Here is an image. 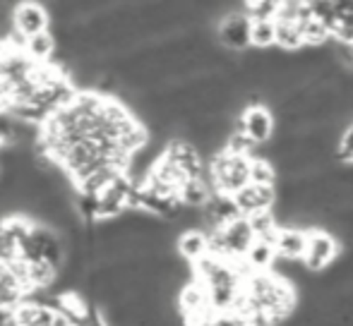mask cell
I'll list each match as a JSON object with an SVG mask.
<instances>
[{"mask_svg":"<svg viewBox=\"0 0 353 326\" xmlns=\"http://www.w3.org/2000/svg\"><path fill=\"white\" fill-rule=\"evenodd\" d=\"M298 27H301V32H303V41H305V46L322 48L332 39V29L327 27V24H322L320 19H315V17L303 19Z\"/></svg>","mask_w":353,"mask_h":326,"instance_id":"cell-16","label":"cell"},{"mask_svg":"<svg viewBox=\"0 0 353 326\" xmlns=\"http://www.w3.org/2000/svg\"><path fill=\"white\" fill-rule=\"evenodd\" d=\"M341 163H353V125H346V130L339 137V146H336Z\"/></svg>","mask_w":353,"mask_h":326,"instance_id":"cell-21","label":"cell"},{"mask_svg":"<svg viewBox=\"0 0 353 326\" xmlns=\"http://www.w3.org/2000/svg\"><path fill=\"white\" fill-rule=\"evenodd\" d=\"M212 195H214V187L207 177H190L181 187V192H178V199L188 209H205L207 202L212 199Z\"/></svg>","mask_w":353,"mask_h":326,"instance_id":"cell-11","label":"cell"},{"mask_svg":"<svg viewBox=\"0 0 353 326\" xmlns=\"http://www.w3.org/2000/svg\"><path fill=\"white\" fill-rule=\"evenodd\" d=\"M236 204L243 211V216L262 214V211H272L276 204V190L274 187H262V185H248L236 195Z\"/></svg>","mask_w":353,"mask_h":326,"instance_id":"cell-7","label":"cell"},{"mask_svg":"<svg viewBox=\"0 0 353 326\" xmlns=\"http://www.w3.org/2000/svg\"><path fill=\"white\" fill-rule=\"evenodd\" d=\"M250 29H252V19L245 12H228L226 17L219 24V43H221L226 51H236V53H245L250 43Z\"/></svg>","mask_w":353,"mask_h":326,"instance_id":"cell-4","label":"cell"},{"mask_svg":"<svg viewBox=\"0 0 353 326\" xmlns=\"http://www.w3.org/2000/svg\"><path fill=\"white\" fill-rule=\"evenodd\" d=\"M276 250L272 243H262V240H255V245L250 247V252L245 254V264L250 266L252 274H265V271H272L276 264Z\"/></svg>","mask_w":353,"mask_h":326,"instance_id":"cell-13","label":"cell"},{"mask_svg":"<svg viewBox=\"0 0 353 326\" xmlns=\"http://www.w3.org/2000/svg\"><path fill=\"white\" fill-rule=\"evenodd\" d=\"M276 257L283 261H303L307 252V230L293 228V226H281L279 235L274 240Z\"/></svg>","mask_w":353,"mask_h":326,"instance_id":"cell-8","label":"cell"},{"mask_svg":"<svg viewBox=\"0 0 353 326\" xmlns=\"http://www.w3.org/2000/svg\"><path fill=\"white\" fill-rule=\"evenodd\" d=\"M178 257L188 264H197L210 254V235L202 230H183L176 240Z\"/></svg>","mask_w":353,"mask_h":326,"instance_id":"cell-10","label":"cell"},{"mask_svg":"<svg viewBox=\"0 0 353 326\" xmlns=\"http://www.w3.org/2000/svg\"><path fill=\"white\" fill-rule=\"evenodd\" d=\"M250 43L257 51H270L276 46V22H252Z\"/></svg>","mask_w":353,"mask_h":326,"instance_id":"cell-19","label":"cell"},{"mask_svg":"<svg viewBox=\"0 0 353 326\" xmlns=\"http://www.w3.org/2000/svg\"><path fill=\"white\" fill-rule=\"evenodd\" d=\"M207 175H210L214 192L236 197L243 187L250 185V159H241V156L221 151L210 161Z\"/></svg>","mask_w":353,"mask_h":326,"instance_id":"cell-1","label":"cell"},{"mask_svg":"<svg viewBox=\"0 0 353 326\" xmlns=\"http://www.w3.org/2000/svg\"><path fill=\"white\" fill-rule=\"evenodd\" d=\"M171 163H176L188 177H207L205 175V163H202V154L197 151V146H192L190 142H183V140H171L163 151Z\"/></svg>","mask_w":353,"mask_h":326,"instance_id":"cell-6","label":"cell"},{"mask_svg":"<svg viewBox=\"0 0 353 326\" xmlns=\"http://www.w3.org/2000/svg\"><path fill=\"white\" fill-rule=\"evenodd\" d=\"M248 224H250L255 240H262V243H272V245H274L276 235H279V230H281V224L276 221L274 211H262V214L248 216Z\"/></svg>","mask_w":353,"mask_h":326,"instance_id":"cell-14","label":"cell"},{"mask_svg":"<svg viewBox=\"0 0 353 326\" xmlns=\"http://www.w3.org/2000/svg\"><path fill=\"white\" fill-rule=\"evenodd\" d=\"M56 314H58V309H53L51 305L29 303V300L19 303L17 307L12 309V319H14V324H19V326H53Z\"/></svg>","mask_w":353,"mask_h":326,"instance_id":"cell-9","label":"cell"},{"mask_svg":"<svg viewBox=\"0 0 353 326\" xmlns=\"http://www.w3.org/2000/svg\"><path fill=\"white\" fill-rule=\"evenodd\" d=\"M51 27V14L43 5L39 3H19L14 10V29H17L22 36L32 39L37 34L48 32Z\"/></svg>","mask_w":353,"mask_h":326,"instance_id":"cell-5","label":"cell"},{"mask_svg":"<svg viewBox=\"0 0 353 326\" xmlns=\"http://www.w3.org/2000/svg\"><path fill=\"white\" fill-rule=\"evenodd\" d=\"M276 48L279 51H303V32L296 22H276Z\"/></svg>","mask_w":353,"mask_h":326,"instance_id":"cell-15","label":"cell"},{"mask_svg":"<svg viewBox=\"0 0 353 326\" xmlns=\"http://www.w3.org/2000/svg\"><path fill=\"white\" fill-rule=\"evenodd\" d=\"M58 41L51 32L37 34V36L27 39V48H24V56L34 63V65H41V63H51V58L56 56Z\"/></svg>","mask_w":353,"mask_h":326,"instance_id":"cell-12","label":"cell"},{"mask_svg":"<svg viewBox=\"0 0 353 326\" xmlns=\"http://www.w3.org/2000/svg\"><path fill=\"white\" fill-rule=\"evenodd\" d=\"M339 254V240L332 233L322 228H312L307 230V252H305V264L307 271H322L332 264Z\"/></svg>","mask_w":353,"mask_h":326,"instance_id":"cell-3","label":"cell"},{"mask_svg":"<svg viewBox=\"0 0 353 326\" xmlns=\"http://www.w3.org/2000/svg\"><path fill=\"white\" fill-rule=\"evenodd\" d=\"M260 149H262L260 144H255V142H252L245 132H238V130L233 132V135L228 137V142H226L228 154L241 156V159H250V161L257 159V156H260Z\"/></svg>","mask_w":353,"mask_h":326,"instance_id":"cell-17","label":"cell"},{"mask_svg":"<svg viewBox=\"0 0 353 326\" xmlns=\"http://www.w3.org/2000/svg\"><path fill=\"white\" fill-rule=\"evenodd\" d=\"M276 177H279V173H276L274 161H270V159H260V156L250 161V182H252V185L274 187Z\"/></svg>","mask_w":353,"mask_h":326,"instance_id":"cell-18","label":"cell"},{"mask_svg":"<svg viewBox=\"0 0 353 326\" xmlns=\"http://www.w3.org/2000/svg\"><path fill=\"white\" fill-rule=\"evenodd\" d=\"M238 132H245L255 144L267 146L276 132V120L267 106H245L241 116L233 120Z\"/></svg>","mask_w":353,"mask_h":326,"instance_id":"cell-2","label":"cell"},{"mask_svg":"<svg viewBox=\"0 0 353 326\" xmlns=\"http://www.w3.org/2000/svg\"><path fill=\"white\" fill-rule=\"evenodd\" d=\"M243 8L248 10L245 14L252 22H276L281 3H274V0H255V3H243Z\"/></svg>","mask_w":353,"mask_h":326,"instance_id":"cell-20","label":"cell"},{"mask_svg":"<svg viewBox=\"0 0 353 326\" xmlns=\"http://www.w3.org/2000/svg\"><path fill=\"white\" fill-rule=\"evenodd\" d=\"M351 67H353V46H351Z\"/></svg>","mask_w":353,"mask_h":326,"instance_id":"cell-22","label":"cell"}]
</instances>
